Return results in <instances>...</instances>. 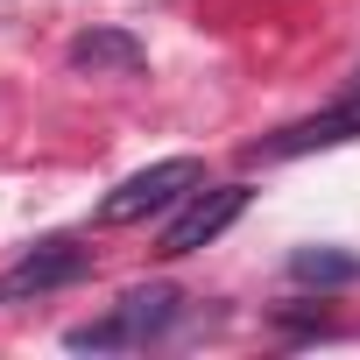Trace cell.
<instances>
[{
  "label": "cell",
  "mask_w": 360,
  "mask_h": 360,
  "mask_svg": "<svg viewBox=\"0 0 360 360\" xmlns=\"http://www.w3.org/2000/svg\"><path fill=\"white\" fill-rule=\"evenodd\" d=\"M176 311H184V297H176L169 283H148V290H127L106 318L71 325V332H64V346H71V353H134V346L162 339V332L176 325Z\"/></svg>",
  "instance_id": "cell-1"
},
{
  "label": "cell",
  "mask_w": 360,
  "mask_h": 360,
  "mask_svg": "<svg viewBox=\"0 0 360 360\" xmlns=\"http://www.w3.org/2000/svg\"><path fill=\"white\" fill-rule=\"evenodd\" d=\"M198 184H205V162L198 155H162V162L134 169L127 184H113L99 198V226H141V219H155L169 205H184Z\"/></svg>",
  "instance_id": "cell-2"
},
{
  "label": "cell",
  "mask_w": 360,
  "mask_h": 360,
  "mask_svg": "<svg viewBox=\"0 0 360 360\" xmlns=\"http://www.w3.org/2000/svg\"><path fill=\"white\" fill-rule=\"evenodd\" d=\"M85 276H92V248H78V240H36V248H22L8 269H0V304H36V297L71 290Z\"/></svg>",
  "instance_id": "cell-3"
},
{
  "label": "cell",
  "mask_w": 360,
  "mask_h": 360,
  "mask_svg": "<svg viewBox=\"0 0 360 360\" xmlns=\"http://www.w3.org/2000/svg\"><path fill=\"white\" fill-rule=\"evenodd\" d=\"M248 205H255V191H248V184H212V191H191V198H184V212L162 226V248H155V255L184 262V255L212 248V240H219V233H226Z\"/></svg>",
  "instance_id": "cell-4"
},
{
  "label": "cell",
  "mask_w": 360,
  "mask_h": 360,
  "mask_svg": "<svg viewBox=\"0 0 360 360\" xmlns=\"http://www.w3.org/2000/svg\"><path fill=\"white\" fill-rule=\"evenodd\" d=\"M339 141H360V85H353L346 99H332L325 113H311V120H290V127L262 134V141L248 148V162H290V155H311V148H339Z\"/></svg>",
  "instance_id": "cell-5"
},
{
  "label": "cell",
  "mask_w": 360,
  "mask_h": 360,
  "mask_svg": "<svg viewBox=\"0 0 360 360\" xmlns=\"http://www.w3.org/2000/svg\"><path fill=\"white\" fill-rule=\"evenodd\" d=\"M71 71H134L141 64V43L127 36V29H85V36H71Z\"/></svg>",
  "instance_id": "cell-6"
},
{
  "label": "cell",
  "mask_w": 360,
  "mask_h": 360,
  "mask_svg": "<svg viewBox=\"0 0 360 360\" xmlns=\"http://www.w3.org/2000/svg\"><path fill=\"white\" fill-rule=\"evenodd\" d=\"M290 283H304V290H346V283H360V255H346V248H332V240L297 248V255H290Z\"/></svg>",
  "instance_id": "cell-7"
}]
</instances>
